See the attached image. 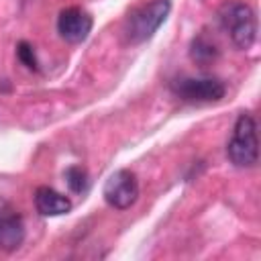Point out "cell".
Returning <instances> with one entry per match:
<instances>
[{
	"label": "cell",
	"mask_w": 261,
	"mask_h": 261,
	"mask_svg": "<svg viewBox=\"0 0 261 261\" xmlns=\"http://www.w3.org/2000/svg\"><path fill=\"white\" fill-rule=\"evenodd\" d=\"M218 22L237 49H249L257 39L255 10L241 0L224 2L218 10Z\"/></svg>",
	"instance_id": "obj_1"
},
{
	"label": "cell",
	"mask_w": 261,
	"mask_h": 261,
	"mask_svg": "<svg viewBox=\"0 0 261 261\" xmlns=\"http://www.w3.org/2000/svg\"><path fill=\"white\" fill-rule=\"evenodd\" d=\"M169 10H171L169 0H151L149 4L135 8L126 16L124 27H122L124 41L130 45H141L149 41L157 33V29L165 22Z\"/></svg>",
	"instance_id": "obj_2"
},
{
	"label": "cell",
	"mask_w": 261,
	"mask_h": 261,
	"mask_svg": "<svg viewBox=\"0 0 261 261\" xmlns=\"http://www.w3.org/2000/svg\"><path fill=\"white\" fill-rule=\"evenodd\" d=\"M226 155L237 167H253L259 159V141L255 118L247 112L239 114L230 141L226 145Z\"/></svg>",
	"instance_id": "obj_3"
},
{
	"label": "cell",
	"mask_w": 261,
	"mask_h": 261,
	"mask_svg": "<svg viewBox=\"0 0 261 261\" xmlns=\"http://www.w3.org/2000/svg\"><path fill=\"white\" fill-rule=\"evenodd\" d=\"M171 92L192 104H208L224 98L226 88L216 77H179L171 82Z\"/></svg>",
	"instance_id": "obj_4"
},
{
	"label": "cell",
	"mask_w": 261,
	"mask_h": 261,
	"mask_svg": "<svg viewBox=\"0 0 261 261\" xmlns=\"http://www.w3.org/2000/svg\"><path fill=\"white\" fill-rule=\"evenodd\" d=\"M102 196L106 200L108 206L116 208V210H126L130 208L137 198H139V181L137 175L130 169H118L114 171L102 190Z\"/></svg>",
	"instance_id": "obj_5"
},
{
	"label": "cell",
	"mask_w": 261,
	"mask_h": 261,
	"mask_svg": "<svg viewBox=\"0 0 261 261\" xmlns=\"http://www.w3.org/2000/svg\"><path fill=\"white\" fill-rule=\"evenodd\" d=\"M92 24H94V20H92L90 12H86L80 6H69V8L59 12L57 33L67 43H82V41L88 39L90 31H92Z\"/></svg>",
	"instance_id": "obj_6"
},
{
	"label": "cell",
	"mask_w": 261,
	"mask_h": 261,
	"mask_svg": "<svg viewBox=\"0 0 261 261\" xmlns=\"http://www.w3.org/2000/svg\"><path fill=\"white\" fill-rule=\"evenodd\" d=\"M24 222L18 210L8 202H0V249L6 253L16 251L24 241Z\"/></svg>",
	"instance_id": "obj_7"
},
{
	"label": "cell",
	"mask_w": 261,
	"mask_h": 261,
	"mask_svg": "<svg viewBox=\"0 0 261 261\" xmlns=\"http://www.w3.org/2000/svg\"><path fill=\"white\" fill-rule=\"evenodd\" d=\"M35 208L41 216H61L71 210V200L49 186H41L35 192Z\"/></svg>",
	"instance_id": "obj_8"
},
{
	"label": "cell",
	"mask_w": 261,
	"mask_h": 261,
	"mask_svg": "<svg viewBox=\"0 0 261 261\" xmlns=\"http://www.w3.org/2000/svg\"><path fill=\"white\" fill-rule=\"evenodd\" d=\"M216 55H218L216 45H214L210 39H206L204 35H200V37H196V39L192 41V47H190V57H192L196 63L206 65V63L214 61V59H216Z\"/></svg>",
	"instance_id": "obj_9"
},
{
	"label": "cell",
	"mask_w": 261,
	"mask_h": 261,
	"mask_svg": "<svg viewBox=\"0 0 261 261\" xmlns=\"http://www.w3.org/2000/svg\"><path fill=\"white\" fill-rule=\"evenodd\" d=\"M65 181L73 194H82L88 188V171L82 165H71L65 169Z\"/></svg>",
	"instance_id": "obj_10"
},
{
	"label": "cell",
	"mask_w": 261,
	"mask_h": 261,
	"mask_svg": "<svg viewBox=\"0 0 261 261\" xmlns=\"http://www.w3.org/2000/svg\"><path fill=\"white\" fill-rule=\"evenodd\" d=\"M16 55H18V59L22 61V65H27L29 69H37V57H35V49H33V45L31 43H27V41H20L18 43V47H16Z\"/></svg>",
	"instance_id": "obj_11"
}]
</instances>
